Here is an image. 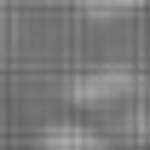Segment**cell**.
<instances>
[{
	"label": "cell",
	"mask_w": 150,
	"mask_h": 150,
	"mask_svg": "<svg viewBox=\"0 0 150 150\" xmlns=\"http://www.w3.org/2000/svg\"><path fill=\"white\" fill-rule=\"evenodd\" d=\"M87 6V18H98V23H115V18H133L144 0H81Z\"/></svg>",
	"instance_id": "cell-2"
},
{
	"label": "cell",
	"mask_w": 150,
	"mask_h": 150,
	"mask_svg": "<svg viewBox=\"0 0 150 150\" xmlns=\"http://www.w3.org/2000/svg\"><path fill=\"white\" fill-rule=\"evenodd\" d=\"M40 150H121L110 133L87 127V121H58V127L40 133Z\"/></svg>",
	"instance_id": "cell-1"
}]
</instances>
